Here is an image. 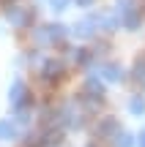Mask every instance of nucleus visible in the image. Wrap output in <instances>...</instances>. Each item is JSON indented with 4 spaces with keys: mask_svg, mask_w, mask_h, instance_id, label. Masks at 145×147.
I'll return each instance as SVG.
<instances>
[{
    "mask_svg": "<svg viewBox=\"0 0 145 147\" xmlns=\"http://www.w3.org/2000/svg\"><path fill=\"white\" fill-rule=\"evenodd\" d=\"M104 98V87L101 82H96V79H88L85 82V90H82V101H85L88 106H99Z\"/></svg>",
    "mask_w": 145,
    "mask_h": 147,
    "instance_id": "f257e3e1",
    "label": "nucleus"
},
{
    "mask_svg": "<svg viewBox=\"0 0 145 147\" xmlns=\"http://www.w3.org/2000/svg\"><path fill=\"white\" fill-rule=\"evenodd\" d=\"M5 16H8V22L16 25V27H25L27 22H30V11L27 8H16V5H11V8L5 11Z\"/></svg>",
    "mask_w": 145,
    "mask_h": 147,
    "instance_id": "f03ea898",
    "label": "nucleus"
},
{
    "mask_svg": "<svg viewBox=\"0 0 145 147\" xmlns=\"http://www.w3.org/2000/svg\"><path fill=\"white\" fill-rule=\"evenodd\" d=\"M112 134H118V120L115 117H104L101 123L96 125V136H112Z\"/></svg>",
    "mask_w": 145,
    "mask_h": 147,
    "instance_id": "7ed1b4c3",
    "label": "nucleus"
},
{
    "mask_svg": "<svg viewBox=\"0 0 145 147\" xmlns=\"http://www.w3.org/2000/svg\"><path fill=\"white\" fill-rule=\"evenodd\" d=\"M63 76V63L60 60H47L44 63V79H60Z\"/></svg>",
    "mask_w": 145,
    "mask_h": 147,
    "instance_id": "20e7f679",
    "label": "nucleus"
},
{
    "mask_svg": "<svg viewBox=\"0 0 145 147\" xmlns=\"http://www.w3.org/2000/svg\"><path fill=\"white\" fill-rule=\"evenodd\" d=\"M44 33H47V41L49 44H60L63 36H66V27L63 25H49V27H44Z\"/></svg>",
    "mask_w": 145,
    "mask_h": 147,
    "instance_id": "39448f33",
    "label": "nucleus"
},
{
    "mask_svg": "<svg viewBox=\"0 0 145 147\" xmlns=\"http://www.w3.org/2000/svg\"><path fill=\"white\" fill-rule=\"evenodd\" d=\"M93 25H96V19L88 16V19H82L80 25H74V33H77L80 38H88V36H93Z\"/></svg>",
    "mask_w": 145,
    "mask_h": 147,
    "instance_id": "423d86ee",
    "label": "nucleus"
},
{
    "mask_svg": "<svg viewBox=\"0 0 145 147\" xmlns=\"http://www.w3.org/2000/svg\"><path fill=\"white\" fill-rule=\"evenodd\" d=\"M8 98H11V104H14V106H22V104H25V84H22V82H14Z\"/></svg>",
    "mask_w": 145,
    "mask_h": 147,
    "instance_id": "0eeeda50",
    "label": "nucleus"
},
{
    "mask_svg": "<svg viewBox=\"0 0 145 147\" xmlns=\"http://www.w3.org/2000/svg\"><path fill=\"white\" fill-rule=\"evenodd\" d=\"M123 27H129V30H137V27H140V8L123 14Z\"/></svg>",
    "mask_w": 145,
    "mask_h": 147,
    "instance_id": "6e6552de",
    "label": "nucleus"
},
{
    "mask_svg": "<svg viewBox=\"0 0 145 147\" xmlns=\"http://www.w3.org/2000/svg\"><path fill=\"white\" fill-rule=\"evenodd\" d=\"M101 71H104V76H107L110 82H118V79L123 76V71H120L118 63H107V65H101Z\"/></svg>",
    "mask_w": 145,
    "mask_h": 147,
    "instance_id": "1a4fd4ad",
    "label": "nucleus"
},
{
    "mask_svg": "<svg viewBox=\"0 0 145 147\" xmlns=\"http://www.w3.org/2000/svg\"><path fill=\"white\" fill-rule=\"evenodd\" d=\"M14 134H16L14 123H11V120H0V139H11Z\"/></svg>",
    "mask_w": 145,
    "mask_h": 147,
    "instance_id": "9d476101",
    "label": "nucleus"
},
{
    "mask_svg": "<svg viewBox=\"0 0 145 147\" xmlns=\"http://www.w3.org/2000/svg\"><path fill=\"white\" fill-rule=\"evenodd\" d=\"M129 109L134 112V115H142V112H145V101L140 98V95H137V98H131V104H129Z\"/></svg>",
    "mask_w": 145,
    "mask_h": 147,
    "instance_id": "9b49d317",
    "label": "nucleus"
},
{
    "mask_svg": "<svg viewBox=\"0 0 145 147\" xmlns=\"http://www.w3.org/2000/svg\"><path fill=\"white\" fill-rule=\"evenodd\" d=\"M115 144H118V147H131V136H129L126 131L115 134Z\"/></svg>",
    "mask_w": 145,
    "mask_h": 147,
    "instance_id": "f8f14e48",
    "label": "nucleus"
},
{
    "mask_svg": "<svg viewBox=\"0 0 145 147\" xmlns=\"http://www.w3.org/2000/svg\"><path fill=\"white\" fill-rule=\"evenodd\" d=\"M60 136H63L60 131H47V134H44V144H58Z\"/></svg>",
    "mask_w": 145,
    "mask_h": 147,
    "instance_id": "ddd939ff",
    "label": "nucleus"
},
{
    "mask_svg": "<svg viewBox=\"0 0 145 147\" xmlns=\"http://www.w3.org/2000/svg\"><path fill=\"white\" fill-rule=\"evenodd\" d=\"M71 52H74V60H77V63H88V60H91L88 49H71Z\"/></svg>",
    "mask_w": 145,
    "mask_h": 147,
    "instance_id": "4468645a",
    "label": "nucleus"
},
{
    "mask_svg": "<svg viewBox=\"0 0 145 147\" xmlns=\"http://www.w3.org/2000/svg\"><path fill=\"white\" fill-rule=\"evenodd\" d=\"M134 76H137V79L145 76V60H137V65H134Z\"/></svg>",
    "mask_w": 145,
    "mask_h": 147,
    "instance_id": "2eb2a0df",
    "label": "nucleus"
},
{
    "mask_svg": "<svg viewBox=\"0 0 145 147\" xmlns=\"http://www.w3.org/2000/svg\"><path fill=\"white\" fill-rule=\"evenodd\" d=\"M49 3H52V8H55V11H63L66 5L71 3V0H49Z\"/></svg>",
    "mask_w": 145,
    "mask_h": 147,
    "instance_id": "dca6fc26",
    "label": "nucleus"
},
{
    "mask_svg": "<svg viewBox=\"0 0 145 147\" xmlns=\"http://www.w3.org/2000/svg\"><path fill=\"white\" fill-rule=\"evenodd\" d=\"M140 147H145V131L140 134Z\"/></svg>",
    "mask_w": 145,
    "mask_h": 147,
    "instance_id": "f3484780",
    "label": "nucleus"
},
{
    "mask_svg": "<svg viewBox=\"0 0 145 147\" xmlns=\"http://www.w3.org/2000/svg\"><path fill=\"white\" fill-rule=\"evenodd\" d=\"M77 3H80V5H91L93 0H77Z\"/></svg>",
    "mask_w": 145,
    "mask_h": 147,
    "instance_id": "a211bd4d",
    "label": "nucleus"
}]
</instances>
